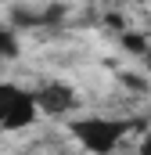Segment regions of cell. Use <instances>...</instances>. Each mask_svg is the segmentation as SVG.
I'll return each instance as SVG.
<instances>
[{"instance_id":"obj_4","label":"cell","mask_w":151,"mask_h":155,"mask_svg":"<svg viewBox=\"0 0 151 155\" xmlns=\"http://www.w3.org/2000/svg\"><path fill=\"white\" fill-rule=\"evenodd\" d=\"M119 43H122V51H130L133 58H144L151 47H148V40L140 36V33H130V29H122V36H119Z\"/></svg>"},{"instance_id":"obj_2","label":"cell","mask_w":151,"mask_h":155,"mask_svg":"<svg viewBox=\"0 0 151 155\" xmlns=\"http://www.w3.org/2000/svg\"><path fill=\"white\" fill-rule=\"evenodd\" d=\"M36 119V94L22 90L18 83H0V130H29Z\"/></svg>"},{"instance_id":"obj_7","label":"cell","mask_w":151,"mask_h":155,"mask_svg":"<svg viewBox=\"0 0 151 155\" xmlns=\"http://www.w3.org/2000/svg\"><path fill=\"white\" fill-rule=\"evenodd\" d=\"M137 155H151V134L140 137V144H137Z\"/></svg>"},{"instance_id":"obj_5","label":"cell","mask_w":151,"mask_h":155,"mask_svg":"<svg viewBox=\"0 0 151 155\" xmlns=\"http://www.w3.org/2000/svg\"><path fill=\"white\" fill-rule=\"evenodd\" d=\"M18 54V33L11 25H0V58H14Z\"/></svg>"},{"instance_id":"obj_3","label":"cell","mask_w":151,"mask_h":155,"mask_svg":"<svg viewBox=\"0 0 151 155\" xmlns=\"http://www.w3.org/2000/svg\"><path fill=\"white\" fill-rule=\"evenodd\" d=\"M36 105H40V112H47V116H69L79 105V94H76V87L61 83V79H47L36 90Z\"/></svg>"},{"instance_id":"obj_8","label":"cell","mask_w":151,"mask_h":155,"mask_svg":"<svg viewBox=\"0 0 151 155\" xmlns=\"http://www.w3.org/2000/svg\"><path fill=\"white\" fill-rule=\"evenodd\" d=\"M144 65H148V69H151V51H148V54H144Z\"/></svg>"},{"instance_id":"obj_1","label":"cell","mask_w":151,"mask_h":155,"mask_svg":"<svg viewBox=\"0 0 151 155\" xmlns=\"http://www.w3.org/2000/svg\"><path fill=\"white\" fill-rule=\"evenodd\" d=\"M72 137L83 144L86 155H115V148L126 141V134L137 130L133 119H112V116H83L69 123Z\"/></svg>"},{"instance_id":"obj_6","label":"cell","mask_w":151,"mask_h":155,"mask_svg":"<svg viewBox=\"0 0 151 155\" xmlns=\"http://www.w3.org/2000/svg\"><path fill=\"white\" fill-rule=\"evenodd\" d=\"M119 79H122V87H126V90H133V94H144V90L151 87V79L140 76V72H122Z\"/></svg>"}]
</instances>
